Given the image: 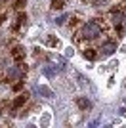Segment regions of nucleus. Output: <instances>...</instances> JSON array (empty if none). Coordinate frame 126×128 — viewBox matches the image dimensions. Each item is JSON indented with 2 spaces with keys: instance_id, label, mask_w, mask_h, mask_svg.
<instances>
[{
  "instance_id": "f257e3e1",
  "label": "nucleus",
  "mask_w": 126,
  "mask_h": 128,
  "mask_svg": "<svg viewBox=\"0 0 126 128\" xmlns=\"http://www.w3.org/2000/svg\"><path fill=\"white\" fill-rule=\"evenodd\" d=\"M107 29H109V23L107 21H103V19H90V21L82 23V27H80V36H82L84 40H94V38L105 34Z\"/></svg>"
},
{
  "instance_id": "f03ea898",
  "label": "nucleus",
  "mask_w": 126,
  "mask_h": 128,
  "mask_svg": "<svg viewBox=\"0 0 126 128\" xmlns=\"http://www.w3.org/2000/svg\"><path fill=\"white\" fill-rule=\"evenodd\" d=\"M25 71L27 67L23 63H16L12 65V67H8V71H6V76H4V84H10V82H19V80L25 78Z\"/></svg>"
},
{
  "instance_id": "7ed1b4c3",
  "label": "nucleus",
  "mask_w": 126,
  "mask_h": 128,
  "mask_svg": "<svg viewBox=\"0 0 126 128\" xmlns=\"http://www.w3.org/2000/svg\"><path fill=\"white\" fill-rule=\"evenodd\" d=\"M124 14H122L118 8H115V10H111V14H109V25H113V27H120L122 25V21H124Z\"/></svg>"
},
{
  "instance_id": "20e7f679",
  "label": "nucleus",
  "mask_w": 126,
  "mask_h": 128,
  "mask_svg": "<svg viewBox=\"0 0 126 128\" xmlns=\"http://www.w3.org/2000/svg\"><path fill=\"white\" fill-rule=\"evenodd\" d=\"M10 58L16 61V63H23L25 61V50L21 48V46H14L10 52Z\"/></svg>"
},
{
  "instance_id": "39448f33",
  "label": "nucleus",
  "mask_w": 126,
  "mask_h": 128,
  "mask_svg": "<svg viewBox=\"0 0 126 128\" xmlns=\"http://www.w3.org/2000/svg\"><path fill=\"white\" fill-rule=\"evenodd\" d=\"M100 52L103 54V56H113V54L116 52V42L115 40H105V42L101 44Z\"/></svg>"
},
{
  "instance_id": "423d86ee",
  "label": "nucleus",
  "mask_w": 126,
  "mask_h": 128,
  "mask_svg": "<svg viewBox=\"0 0 126 128\" xmlns=\"http://www.w3.org/2000/svg\"><path fill=\"white\" fill-rule=\"evenodd\" d=\"M63 67H58V65H46L44 67V75L48 76V78H54V76L58 75V73H61Z\"/></svg>"
},
{
  "instance_id": "0eeeda50",
  "label": "nucleus",
  "mask_w": 126,
  "mask_h": 128,
  "mask_svg": "<svg viewBox=\"0 0 126 128\" xmlns=\"http://www.w3.org/2000/svg\"><path fill=\"white\" fill-rule=\"evenodd\" d=\"M27 100H29V96H27V94H19V96L12 102V107H14V109H19V107H23V105L27 103Z\"/></svg>"
},
{
  "instance_id": "6e6552de",
  "label": "nucleus",
  "mask_w": 126,
  "mask_h": 128,
  "mask_svg": "<svg viewBox=\"0 0 126 128\" xmlns=\"http://www.w3.org/2000/svg\"><path fill=\"white\" fill-rule=\"evenodd\" d=\"M8 59L4 58V56H0V82L4 80V76H6V71H8Z\"/></svg>"
},
{
  "instance_id": "1a4fd4ad",
  "label": "nucleus",
  "mask_w": 126,
  "mask_h": 128,
  "mask_svg": "<svg viewBox=\"0 0 126 128\" xmlns=\"http://www.w3.org/2000/svg\"><path fill=\"white\" fill-rule=\"evenodd\" d=\"M25 23H27V16L25 14H19L17 19H16V23H14V31H17V29H19L21 25H25Z\"/></svg>"
},
{
  "instance_id": "9d476101",
  "label": "nucleus",
  "mask_w": 126,
  "mask_h": 128,
  "mask_svg": "<svg viewBox=\"0 0 126 128\" xmlns=\"http://www.w3.org/2000/svg\"><path fill=\"white\" fill-rule=\"evenodd\" d=\"M76 105H78L80 109H90L92 103H90V100H86V98H78V100H76Z\"/></svg>"
},
{
  "instance_id": "9b49d317",
  "label": "nucleus",
  "mask_w": 126,
  "mask_h": 128,
  "mask_svg": "<svg viewBox=\"0 0 126 128\" xmlns=\"http://www.w3.org/2000/svg\"><path fill=\"white\" fill-rule=\"evenodd\" d=\"M84 58H86V59H90V61H94V59L98 58V54H96L92 48H88V50H84Z\"/></svg>"
},
{
  "instance_id": "f8f14e48",
  "label": "nucleus",
  "mask_w": 126,
  "mask_h": 128,
  "mask_svg": "<svg viewBox=\"0 0 126 128\" xmlns=\"http://www.w3.org/2000/svg\"><path fill=\"white\" fill-rule=\"evenodd\" d=\"M38 92H40V94H42V96H44V98H54L52 90H50L48 86H40V88H38Z\"/></svg>"
},
{
  "instance_id": "ddd939ff",
  "label": "nucleus",
  "mask_w": 126,
  "mask_h": 128,
  "mask_svg": "<svg viewBox=\"0 0 126 128\" xmlns=\"http://www.w3.org/2000/svg\"><path fill=\"white\" fill-rule=\"evenodd\" d=\"M8 2H10V4L14 6L16 10H21V8L25 6V0H8Z\"/></svg>"
},
{
  "instance_id": "4468645a",
  "label": "nucleus",
  "mask_w": 126,
  "mask_h": 128,
  "mask_svg": "<svg viewBox=\"0 0 126 128\" xmlns=\"http://www.w3.org/2000/svg\"><path fill=\"white\" fill-rule=\"evenodd\" d=\"M65 6V0H52V8L54 10H61Z\"/></svg>"
},
{
  "instance_id": "2eb2a0df",
  "label": "nucleus",
  "mask_w": 126,
  "mask_h": 128,
  "mask_svg": "<svg viewBox=\"0 0 126 128\" xmlns=\"http://www.w3.org/2000/svg\"><path fill=\"white\" fill-rule=\"evenodd\" d=\"M118 10H120L122 14L126 16V0H120V4H118Z\"/></svg>"
},
{
  "instance_id": "dca6fc26",
  "label": "nucleus",
  "mask_w": 126,
  "mask_h": 128,
  "mask_svg": "<svg viewBox=\"0 0 126 128\" xmlns=\"http://www.w3.org/2000/svg\"><path fill=\"white\" fill-rule=\"evenodd\" d=\"M46 42H48V46H58V38H52V36H50V38H48V40H46Z\"/></svg>"
},
{
  "instance_id": "f3484780",
  "label": "nucleus",
  "mask_w": 126,
  "mask_h": 128,
  "mask_svg": "<svg viewBox=\"0 0 126 128\" xmlns=\"http://www.w3.org/2000/svg\"><path fill=\"white\" fill-rule=\"evenodd\" d=\"M67 17H69V16H61V17H58V19H56V23H58V25H63V23L67 21Z\"/></svg>"
}]
</instances>
